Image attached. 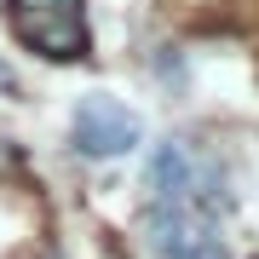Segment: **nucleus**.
<instances>
[{"label":"nucleus","mask_w":259,"mask_h":259,"mask_svg":"<svg viewBox=\"0 0 259 259\" xmlns=\"http://www.w3.org/2000/svg\"><path fill=\"white\" fill-rule=\"evenodd\" d=\"M69 139H75V150H81L87 161H121V156H133V150L144 144V121L133 115L127 104H115L110 93H93V98L75 104Z\"/></svg>","instance_id":"obj_2"},{"label":"nucleus","mask_w":259,"mask_h":259,"mask_svg":"<svg viewBox=\"0 0 259 259\" xmlns=\"http://www.w3.org/2000/svg\"><path fill=\"white\" fill-rule=\"evenodd\" d=\"M6 18H12V35L52 64H75V58L93 52V29H87L81 0H6Z\"/></svg>","instance_id":"obj_1"},{"label":"nucleus","mask_w":259,"mask_h":259,"mask_svg":"<svg viewBox=\"0 0 259 259\" xmlns=\"http://www.w3.org/2000/svg\"><path fill=\"white\" fill-rule=\"evenodd\" d=\"M150 236H156L161 259H231L219 236V213L173 202V207H150Z\"/></svg>","instance_id":"obj_3"},{"label":"nucleus","mask_w":259,"mask_h":259,"mask_svg":"<svg viewBox=\"0 0 259 259\" xmlns=\"http://www.w3.org/2000/svg\"><path fill=\"white\" fill-rule=\"evenodd\" d=\"M0 93H18V75H12L6 64H0Z\"/></svg>","instance_id":"obj_4"}]
</instances>
